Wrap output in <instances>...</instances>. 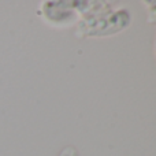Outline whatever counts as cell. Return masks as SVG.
Instances as JSON below:
<instances>
[{"mask_svg":"<svg viewBox=\"0 0 156 156\" xmlns=\"http://www.w3.org/2000/svg\"><path fill=\"white\" fill-rule=\"evenodd\" d=\"M130 23V15L126 10L112 11L110 5L100 3L99 7L83 16L78 23V36L82 37H97V36H110L122 32Z\"/></svg>","mask_w":156,"mask_h":156,"instance_id":"obj_1","label":"cell"},{"mask_svg":"<svg viewBox=\"0 0 156 156\" xmlns=\"http://www.w3.org/2000/svg\"><path fill=\"white\" fill-rule=\"evenodd\" d=\"M144 5H147V12H148V18L147 22L148 23H156V2L148 0V2H143Z\"/></svg>","mask_w":156,"mask_h":156,"instance_id":"obj_2","label":"cell"},{"mask_svg":"<svg viewBox=\"0 0 156 156\" xmlns=\"http://www.w3.org/2000/svg\"><path fill=\"white\" fill-rule=\"evenodd\" d=\"M59 156H78V152L74 147H66L59 154Z\"/></svg>","mask_w":156,"mask_h":156,"instance_id":"obj_3","label":"cell"},{"mask_svg":"<svg viewBox=\"0 0 156 156\" xmlns=\"http://www.w3.org/2000/svg\"><path fill=\"white\" fill-rule=\"evenodd\" d=\"M154 51H155V58H156V34H155V44H154Z\"/></svg>","mask_w":156,"mask_h":156,"instance_id":"obj_4","label":"cell"}]
</instances>
